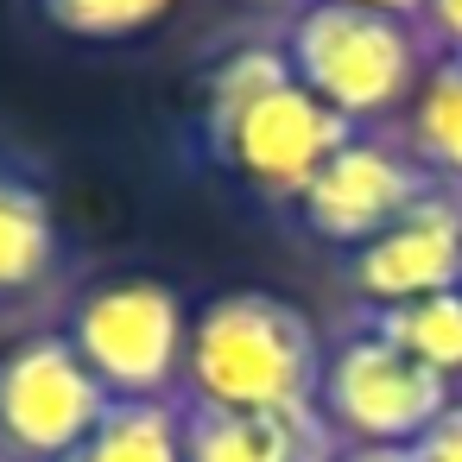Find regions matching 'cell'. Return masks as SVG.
I'll list each match as a JSON object with an SVG mask.
<instances>
[{
  "instance_id": "6",
  "label": "cell",
  "mask_w": 462,
  "mask_h": 462,
  "mask_svg": "<svg viewBox=\"0 0 462 462\" xmlns=\"http://www.w3.org/2000/svg\"><path fill=\"white\" fill-rule=\"evenodd\" d=\"M115 399L58 323L0 348V462H64Z\"/></svg>"
},
{
  "instance_id": "10",
  "label": "cell",
  "mask_w": 462,
  "mask_h": 462,
  "mask_svg": "<svg viewBox=\"0 0 462 462\" xmlns=\"http://www.w3.org/2000/svg\"><path fill=\"white\" fill-rule=\"evenodd\" d=\"M178 424H184V462H336V437L317 418V405L222 411V405L178 399Z\"/></svg>"
},
{
  "instance_id": "5",
  "label": "cell",
  "mask_w": 462,
  "mask_h": 462,
  "mask_svg": "<svg viewBox=\"0 0 462 462\" xmlns=\"http://www.w3.org/2000/svg\"><path fill=\"white\" fill-rule=\"evenodd\" d=\"M456 380L430 374L424 361L399 355L393 342L336 323V336L323 342V374H317V418L329 424L336 443H361V449H411L449 405H456Z\"/></svg>"
},
{
  "instance_id": "4",
  "label": "cell",
  "mask_w": 462,
  "mask_h": 462,
  "mask_svg": "<svg viewBox=\"0 0 462 462\" xmlns=\"http://www.w3.org/2000/svg\"><path fill=\"white\" fill-rule=\"evenodd\" d=\"M64 342L102 380L108 399H178L190 304L159 273H102L58 304Z\"/></svg>"
},
{
  "instance_id": "3",
  "label": "cell",
  "mask_w": 462,
  "mask_h": 462,
  "mask_svg": "<svg viewBox=\"0 0 462 462\" xmlns=\"http://www.w3.org/2000/svg\"><path fill=\"white\" fill-rule=\"evenodd\" d=\"M279 51L291 77L348 127H399L430 70L418 20L361 7V0H304L279 26Z\"/></svg>"
},
{
  "instance_id": "19",
  "label": "cell",
  "mask_w": 462,
  "mask_h": 462,
  "mask_svg": "<svg viewBox=\"0 0 462 462\" xmlns=\"http://www.w3.org/2000/svg\"><path fill=\"white\" fill-rule=\"evenodd\" d=\"M361 7H380V14H399V20H418L424 0H361Z\"/></svg>"
},
{
  "instance_id": "2",
  "label": "cell",
  "mask_w": 462,
  "mask_h": 462,
  "mask_svg": "<svg viewBox=\"0 0 462 462\" xmlns=\"http://www.w3.org/2000/svg\"><path fill=\"white\" fill-rule=\"evenodd\" d=\"M323 342L329 336L285 291H266V285L209 291L190 310L178 399L222 405V411H304L317 405Z\"/></svg>"
},
{
  "instance_id": "18",
  "label": "cell",
  "mask_w": 462,
  "mask_h": 462,
  "mask_svg": "<svg viewBox=\"0 0 462 462\" xmlns=\"http://www.w3.org/2000/svg\"><path fill=\"white\" fill-rule=\"evenodd\" d=\"M235 7H247V14H285V20H291L304 0H235Z\"/></svg>"
},
{
  "instance_id": "12",
  "label": "cell",
  "mask_w": 462,
  "mask_h": 462,
  "mask_svg": "<svg viewBox=\"0 0 462 462\" xmlns=\"http://www.w3.org/2000/svg\"><path fill=\"white\" fill-rule=\"evenodd\" d=\"M405 140V152L430 171L437 190H456L462 197V51H443L430 58L411 108L399 115L393 127Z\"/></svg>"
},
{
  "instance_id": "7",
  "label": "cell",
  "mask_w": 462,
  "mask_h": 462,
  "mask_svg": "<svg viewBox=\"0 0 462 462\" xmlns=\"http://www.w3.org/2000/svg\"><path fill=\"white\" fill-rule=\"evenodd\" d=\"M430 171L405 152V140L393 127H361L285 209L298 222V235H310L317 247H329L336 260L367 247L380 228H393L405 209H418L430 197Z\"/></svg>"
},
{
  "instance_id": "15",
  "label": "cell",
  "mask_w": 462,
  "mask_h": 462,
  "mask_svg": "<svg viewBox=\"0 0 462 462\" xmlns=\"http://www.w3.org/2000/svg\"><path fill=\"white\" fill-rule=\"evenodd\" d=\"M418 32H424L430 58L462 51V0H424V7H418Z\"/></svg>"
},
{
  "instance_id": "11",
  "label": "cell",
  "mask_w": 462,
  "mask_h": 462,
  "mask_svg": "<svg viewBox=\"0 0 462 462\" xmlns=\"http://www.w3.org/2000/svg\"><path fill=\"white\" fill-rule=\"evenodd\" d=\"M342 323L393 342L399 355L424 361L443 380H462V285L430 291V298H405V304H348Z\"/></svg>"
},
{
  "instance_id": "9",
  "label": "cell",
  "mask_w": 462,
  "mask_h": 462,
  "mask_svg": "<svg viewBox=\"0 0 462 462\" xmlns=\"http://www.w3.org/2000/svg\"><path fill=\"white\" fill-rule=\"evenodd\" d=\"M456 285H462V197L456 190H430L367 247L342 254L348 304H405V298H430Z\"/></svg>"
},
{
  "instance_id": "17",
  "label": "cell",
  "mask_w": 462,
  "mask_h": 462,
  "mask_svg": "<svg viewBox=\"0 0 462 462\" xmlns=\"http://www.w3.org/2000/svg\"><path fill=\"white\" fill-rule=\"evenodd\" d=\"M336 462H411V449H361V443H336Z\"/></svg>"
},
{
  "instance_id": "8",
  "label": "cell",
  "mask_w": 462,
  "mask_h": 462,
  "mask_svg": "<svg viewBox=\"0 0 462 462\" xmlns=\"http://www.w3.org/2000/svg\"><path fill=\"white\" fill-rule=\"evenodd\" d=\"M77 291V247L51 171L0 140V323L64 304Z\"/></svg>"
},
{
  "instance_id": "1",
  "label": "cell",
  "mask_w": 462,
  "mask_h": 462,
  "mask_svg": "<svg viewBox=\"0 0 462 462\" xmlns=\"http://www.w3.org/2000/svg\"><path fill=\"white\" fill-rule=\"evenodd\" d=\"M355 134L361 127H348L336 108H323L291 77L279 39H235L228 51H216V64L197 83L184 146L209 171L241 184L247 197H260L273 209H291L298 190Z\"/></svg>"
},
{
  "instance_id": "13",
  "label": "cell",
  "mask_w": 462,
  "mask_h": 462,
  "mask_svg": "<svg viewBox=\"0 0 462 462\" xmlns=\"http://www.w3.org/2000/svg\"><path fill=\"white\" fill-rule=\"evenodd\" d=\"M64 462H184L178 399H115Z\"/></svg>"
},
{
  "instance_id": "16",
  "label": "cell",
  "mask_w": 462,
  "mask_h": 462,
  "mask_svg": "<svg viewBox=\"0 0 462 462\" xmlns=\"http://www.w3.org/2000/svg\"><path fill=\"white\" fill-rule=\"evenodd\" d=\"M411 462H462V399L411 443Z\"/></svg>"
},
{
  "instance_id": "14",
  "label": "cell",
  "mask_w": 462,
  "mask_h": 462,
  "mask_svg": "<svg viewBox=\"0 0 462 462\" xmlns=\"http://www.w3.org/2000/svg\"><path fill=\"white\" fill-rule=\"evenodd\" d=\"M26 14L70 45H140L178 14V0H26Z\"/></svg>"
}]
</instances>
